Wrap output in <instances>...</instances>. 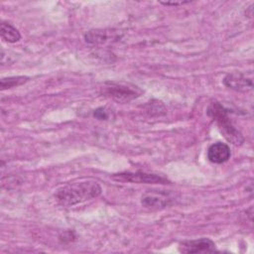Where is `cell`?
<instances>
[{"label":"cell","mask_w":254,"mask_h":254,"mask_svg":"<svg viewBox=\"0 0 254 254\" xmlns=\"http://www.w3.org/2000/svg\"><path fill=\"white\" fill-rule=\"evenodd\" d=\"M171 201L172 197L169 195L168 192L164 191H147L141 197L142 205L152 210L165 208L171 203Z\"/></svg>","instance_id":"obj_6"},{"label":"cell","mask_w":254,"mask_h":254,"mask_svg":"<svg viewBox=\"0 0 254 254\" xmlns=\"http://www.w3.org/2000/svg\"><path fill=\"white\" fill-rule=\"evenodd\" d=\"M93 116H94L95 118H97V119H100V120L107 119V117H108L106 111H105L103 108H97L96 110H94Z\"/></svg>","instance_id":"obj_12"},{"label":"cell","mask_w":254,"mask_h":254,"mask_svg":"<svg viewBox=\"0 0 254 254\" xmlns=\"http://www.w3.org/2000/svg\"><path fill=\"white\" fill-rule=\"evenodd\" d=\"M206 113L216 122L220 132L227 141L235 146L241 145L244 142L242 133L235 128L228 116L229 110L221 103L217 101L211 102L207 107Z\"/></svg>","instance_id":"obj_2"},{"label":"cell","mask_w":254,"mask_h":254,"mask_svg":"<svg viewBox=\"0 0 254 254\" xmlns=\"http://www.w3.org/2000/svg\"><path fill=\"white\" fill-rule=\"evenodd\" d=\"M100 185L92 180L79 181L59 188L55 192L56 200L63 206H72L92 198L101 193Z\"/></svg>","instance_id":"obj_1"},{"label":"cell","mask_w":254,"mask_h":254,"mask_svg":"<svg viewBox=\"0 0 254 254\" xmlns=\"http://www.w3.org/2000/svg\"><path fill=\"white\" fill-rule=\"evenodd\" d=\"M102 92L106 96L121 103L129 102L140 96L142 91L134 85L118 83V82H106L102 87Z\"/></svg>","instance_id":"obj_3"},{"label":"cell","mask_w":254,"mask_h":254,"mask_svg":"<svg viewBox=\"0 0 254 254\" xmlns=\"http://www.w3.org/2000/svg\"><path fill=\"white\" fill-rule=\"evenodd\" d=\"M230 156V148L222 142H216L207 149V159L213 164H223L229 160Z\"/></svg>","instance_id":"obj_8"},{"label":"cell","mask_w":254,"mask_h":254,"mask_svg":"<svg viewBox=\"0 0 254 254\" xmlns=\"http://www.w3.org/2000/svg\"><path fill=\"white\" fill-rule=\"evenodd\" d=\"M112 179L118 182L133 184H168V180L162 176L143 172L119 173L113 175Z\"/></svg>","instance_id":"obj_4"},{"label":"cell","mask_w":254,"mask_h":254,"mask_svg":"<svg viewBox=\"0 0 254 254\" xmlns=\"http://www.w3.org/2000/svg\"><path fill=\"white\" fill-rule=\"evenodd\" d=\"M29 77L27 76H23V75H19V76H10V77H4L1 79V89H7V88H11L14 86H18L21 85L23 83H25L26 81H28Z\"/></svg>","instance_id":"obj_11"},{"label":"cell","mask_w":254,"mask_h":254,"mask_svg":"<svg viewBox=\"0 0 254 254\" xmlns=\"http://www.w3.org/2000/svg\"><path fill=\"white\" fill-rule=\"evenodd\" d=\"M0 34L2 39L8 43H16L21 39V35L18 29H16L13 25L6 22H3L1 24Z\"/></svg>","instance_id":"obj_9"},{"label":"cell","mask_w":254,"mask_h":254,"mask_svg":"<svg viewBox=\"0 0 254 254\" xmlns=\"http://www.w3.org/2000/svg\"><path fill=\"white\" fill-rule=\"evenodd\" d=\"M223 83L227 87L241 92L249 91L253 87L252 77H249L242 72H232L226 74L223 78Z\"/></svg>","instance_id":"obj_7"},{"label":"cell","mask_w":254,"mask_h":254,"mask_svg":"<svg viewBox=\"0 0 254 254\" xmlns=\"http://www.w3.org/2000/svg\"><path fill=\"white\" fill-rule=\"evenodd\" d=\"M160 3L166 6H178V5H184V4L190 3V1H167V2L160 1Z\"/></svg>","instance_id":"obj_13"},{"label":"cell","mask_w":254,"mask_h":254,"mask_svg":"<svg viewBox=\"0 0 254 254\" xmlns=\"http://www.w3.org/2000/svg\"><path fill=\"white\" fill-rule=\"evenodd\" d=\"M84 40L86 43L91 45L103 44L108 40L107 33L102 30H91L84 35Z\"/></svg>","instance_id":"obj_10"},{"label":"cell","mask_w":254,"mask_h":254,"mask_svg":"<svg viewBox=\"0 0 254 254\" xmlns=\"http://www.w3.org/2000/svg\"><path fill=\"white\" fill-rule=\"evenodd\" d=\"M179 250L183 253H203L214 252L216 247L214 242L209 238H198L193 240H185L180 243Z\"/></svg>","instance_id":"obj_5"}]
</instances>
